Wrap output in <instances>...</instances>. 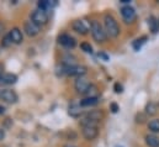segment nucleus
I'll return each mask as SVG.
<instances>
[{"instance_id":"1","label":"nucleus","mask_w":159,"mask_h":147,"mask_svg":"<svg viewBox=\"0 0 159 147\" xmlns=\"http://www.w3.org/2000/svg\"><path fill=\"white\" fill-rule=\"evenodd\" d=\"M104 29L106 35L110 37H117L120 35V26L115 17L110 14H106L104 16Z\"/></svg>"},{"instance_id":"2","label":"nucleus","mask_w":159,"mask_h":147,"mask_svg":"<svg viewBox=\"0 0 159 147\" xmlns=\"http://www.w3.org/2000/svg\"><path fill=\"white\" fill-rule=\"evenodd\" d=\"M90 31H91V35H93V38L98 42V43H102L106 41L107 38V35L105 32V29L101 26V24L96 20H93L90 22Z\"/></svg>"},{"instance_id":"3","label":"nucleus","mask_w":159,"mask_h":147,"mask_svg":"<svg viewBox=\"0 0 159 147\" xmlns=\"http://www.w3.org/2000/svg\"><path fill=\"white\" fill-rule=\"evenodd\" d=\"M121 15H122V19L126 24H132L136 20V11L129 5H126V6L121 7Z\"/></svg>"},{"instance_id":"4","label":"nucleus","mask_w":159,"mask_h":147,"mask_svg":"<svg viewBox=\"0 0 159 147\" xmlns=\"http://www.w3.org/2000/svg\"><path fill=\"white\" fill-rule=\"evenodd\" d=\"M63 73L68 74V75H73V77H83L84 74L86 73V68L84 66H63Z\"/></svg>"},{"instance_id":"5","label":"nucleus","mask_w":159,"mask_h":147,"mask_svg":"<svg viewBox=\"0 0 159 147\" xmlns=\"http://www.w3.org/2000/svg\"><path fill=\"white\" fill-rule=\"evenodd\" d=\"M31 21H34L36 25L42 26V25H46L47 21H48V15L46 11H42L40 9L35 10L32 14H31Z\"/></svg>"},{"instance_id":"6","label":"nucleus","mask_w":159,"mask_h":147,"mask_svg":"<svg viewBox=\"0 0 159 147\" xmlns=\"http://www.w3.org/2000/svg\"><path fill=\"white\" fill-rule=\"evenodd\" d=\"M81 127H83V130H81L83 136H84L88 141H93V140H95V139L98 137V135H99V129H98V126L89 125V126H81Z\"/></svg>"},{"instance_id":"7","label":"nucleus","mask_w":159,"mask_h":147,"mask_svg":"<svg viewBox=\"0 0 159 147\" xmlns=\"http://www.w3.org/2000/svg\"><path fill=\"white\" fill-rule=\"evenodd\" d=\"M0 99L6 103L15 104L17 102V94L11 89H0Z\"/></svg>"},{"instance_id":"8","label":"nucleus","mask_w":159,"mask_h":147,"mask_svg":"<svg viewBox=\"0 0 159 147\" xmlns=\"http://www.w3.org/2000/svg\"><path fill=\"white\" fill-rule=\"evenodd\" d=\"M90 83L84 78V77H79V78H77V80H75V83H74V88H75V90L79 93V94H86V92H88V89L90 88Z\"/></svg>"},{"instance_id":"9","label":"nucleus","mask_w":159,"mask_h":147,"mask_svg":"<svg viewBox=\"0 0 159 147\" xmlns=\"http://www.w3.org/2000/svg\"><path fill=\"white\" fill-rule=\"evenodd\" d=\"M24 30H25V32H26L27 36L34 37V36H36V35H39V32H40V26L36 25L34 21L27 20V21H25V24H24Z\"/></svg>"},{"instance_id":"10","label":"nucleus","mask_w":159,"mask_h":147,"mask_svg":"<svg viewBox=\"0 0 159 147\" xmlns=\"http://www.w3.org/2000/svg\"><path fill=\"white\" fill-rule=\"evenodd\" d=\"M58 42H59L62 46L67 47V48H74L75 45H77L75 38L73 36H70V35H68V34H62V35H59V36H58Z\"/></svg>"},{"instance_id":"11","label":"nucleus","mask_w":159,"mask_h":147,"mask_svg":"<svg viewBox=\"0 0 159 147\" xmlns=\"http://www.w3.org/2000/svg\"><path fill=\"white\" fill-rule=\"evenodd\" d=\"M72 27H73V30H74L75 32H78L80 35H86L88 31H89V26L85 25V22H84L83 20H75V21L73 22Z\"/></svg>"},{"instance_id":"12","label":"nucleus","mask_w":159,"mask_h":147,"mask_svg":"<svg viewBox=\"0 0 159 147\" xmlns=\"http://www.w3.org/2000/svg\"><path fill=\"white\" fill-rule=\"evenodd\" d=\"M17 82V77L12 73H2L0 77V85H11Z\"/></svg>"},{"instance_id":"13","label":"nucleus","mask_w":159,"mask_h":147,"mask_svg":"<svg viewBox=\"0 0 159 147\" xmlns=\"http://www.w3.org/2000/svg\"><path fill=\"white\" fill-rule=\"evenodd\" d=\"M39 9L42 10V11H48V10H51L52 7H54V6H57L58 5V2L56 1V0H41L39 1Z\"/></svg>"},{"instance_id":"14","label":"nucleus","mask_w":159,"mask_h":147,"mask_svg":"<svg viewBox=\"0 0 159 147\" xmlns=\"http://www.w3.org/2000/svg\"><path fill=\"white\" fill-rule=\"evenodd\" d=\"M9 35H10V37H11L12 43H16V45H20V43L22 42V40H24V36H22L21 30L17 29V27H14V29L10 31Z\"/></svg>"},{"instance_id":"15","label":"nucleus","mask_w":159,"mask_h":147,"mask_svg":"<svg viewBox=\"0 0 159 147\" xmlns=\"http://www.w3.org/2000/svg\"><path fill=\"white\" fill-rule=\"evenodd\" d=\"M68 114H69L72 117H79L80 115L83 114L80 104H74V103L70 104L69 108H68Z\"/></svg>"},{"instance_id":"16","label":"nucleus","mask_w":159,"mask_h":147,"mask_svg":"<svg viewBox=\"0 0 159 147\" xmlns=\"http://www.w3.org/2000/svg\"><path fill=\"white\" fill-rule=\"evenodd\" d=\"M146 144L149 147H159V137L156 135H147Z\"/></svg>"},{"instance_id":"17","label":"nucleus","mask_w":159,"mask_h":147,"mask_svg":"<svg viewBox=\"0 0 159 147\" xmlns=\"http://www.w3.org/2000/svg\"><path fill=\"white\" fill-rule=\"evenodd\" d=\"M99 103V98L96 97V98H85V99H83L81 102H80V107H94V105H96Z\"/></svg>"},{"instance_id":"18","label":"nucleus","mask_w":159,"mask_h":147,"mask_svg":"<svg viewBox=\"0 0 159 147\" xmlns=\"http://www.w3.org/2000/svg\"><path fill=\"white\" fill-rule=\"evenodd\" d=\"M148 25H149L151 31H152L153 34L158 32V29H159L158 20H156V17H154V16H151V17L148 19Z\"/></svg>"},{"instance_id":"19","label":"nucleus","mask_w":159,"mask_h":147,"mask_svg":"<svg viewBox=\"0 0 159 147\" xmlns=\"http://www.w3.org/2000/svg\"><path fill=\"white\" fill-rule=\"evenodd\" d=\"M157 105L154 104V103H148L147 104V107H146V115H154V114H157Z\"/></svg>"},{"instance_id":"20","label":"nucleus","mask_w":159,"mask_h":147,"mask_svg":"<svg viewBox=\"0 0 159 147\" xmlns=\"http://www.w3.org/2000/svg\"><path fill=\"white\" fill-rule=\"evenodd\" d=\"M148 129H149L152 132H159V119L151 120L149 124H148Z\"/></svg>"},{"instance_id":"21","label":"nucleus","mask_w":159,"mask_h":147,"mask_svg":"<svg viewBox=\"0 0 159 147\" xmlns=\"http://www.w3.org/2000/svg\"><path fill=\"white\" fill-rule=\"evenodd\" d=\"M146 41H147V37L146 36L141 37V38H137V40L133 42V48H134L136 51H139L141 47L143 46V43H146Z\"/></svg>"},{"instance_id":"22","label":"nucleus","mask_w":159,"mask_h":147,"mask_svg":"<svg viewBox=\"0 0 159 147\" xmlns=\"http://www.w3.org/2000/svg\"><path fill=\"white\" fill-rule=\"evenodd\" d=\"M85 95H88V98H96V97H98V88L91 84Z\"/></svg>"},{"instance_id":"23","label":"nucleus","mask_w":159,"mask_h":147,"mask_svg":"<svg viewBox=\"0 0 159 147\" xmlns=\"http://www.w3.org/2000/svg\"><path fill=\"white\" fill-rule=\"evenodd\" d=\"M80 48H81L84 52H86V53H91V52H93V47H91V45L88 43V42H83V43L80 45Z\"/></svg>"},{"instance_id":"24","label":"nucleus","mask_w":159,"mask_h":147,"mask_svg":"<svg viewBox=\"0 0 159 147\" xmlns=\"http://www.w3.org/2000/svg\"><path fill=\"white\" fill-rule=\"evenodd\" d=\"M11 37H10V35H6V36H4V38H2V41H1V45L4 46V47H9L10 45H11Z\"/></svg>"},{"instance_id":"25","label":"nucleus","mask_w":159,"mask_h":147,"mask_svg":"<svg viewBox=\"0 0 159 147\" xmlns=\"http://www.w3.org/2000/svg\"><path fill=\"white\" fill-rule=\"evenodd\" d=\"M114 89H115V93H117V94H120V93H122V92H123V87H122L120 83H115Z\"/></svg>"},{"instance_id":"26","label":"nucleus","mask_w":159,"mask_h":147,"mask_svg":"<svg viewBox=\"0 0 159 147\" xmlns=\"http://www.w3.org/2000/svg\"><path fill=\"white\" fill-rule=\"evenodd\" d=\"M110 110L112 111L114 114H116V112H117V111L120 110L119 105H117L116 103H111V104H110Z\"/></svg>"},{"instance_id":"27","label":"nucleus","mask_w":159,"mask_h":147,"mask_svg":"<svg viewBox=\"0 0 159 147\" xmlns=\"http://www.w3.org/2000/svg\"><path fill=\"white\" fill-rule=\"evenodd\" d=\"M136 119H137V120H136L137 122L142 124V122H144V120H146V115H144V114H138Z\"/></svg>"},{"instance_id":"28","label":"nucleus","mask_w":159,"mask_h":147,"mask_svg":"<svg viewBox=\"0 0 159 147\" xmlns=\"http://www.w3.org/2000/svg\"><path fill=\"white\" fill-rule=\"evenodd\" d=\"M99 57H101L104 61H107V59H109V57H107L105 53H102V52H100V53H99Z\"/></svg>"},{"instance_id":"29","label":"nucleus","mask_w":159,"mask_h":147,"mask_svg":"<svg viewBox=\"0 0 159 147\" xmlns=\"http://www.w3.org/2000/svg\"><path fill=\"white\" fill-rule=\"evenodd\" d=\"M5 139V131L2 129H0V141H2Z\"/></svg>"},{"instance_id":"30","label":"nucleus","mask_w":159,"mask_h":147,"mask_svg":"<svg viewBox=\"0 0 159 147\" xmlns=\"http://www.w3.org/2000/svg\"><path fill=\"white\" fill-rule=\"evenodd\" d=\"M4 34V24H1L0 22V36Z\"/></svg>"},{"instance_id":"31","label":"nucleus","mask_w":159,"mask_h":147,"mask_svg":"<svg viewBox=\"0 0 159 147\" xmlns=\"http://www.w3.org/2000/svg\"><path fill=\"white\" fill-rule=\"evenodd\" d=\"M4 111H5V109H4V108L0 105V115H2V114H4Z\"/></svg>"},{"instance_id":"32","label":"nucleus","mask_w":159,"mask_h":147,"mask_svg":"<svg viewBox=\"0 0 159 147\" xmlns=\"http://www.w3.org/2000/svg\"><path fill=\"white\" fill-rule=\"evenodd\" d=\"M63 147H77V146H74V145H70V144H67V145H64Z\"/></svg>"},{"instance_id":"33","label":"nucleus","mask_w":159,"mask_h":147,"mask_svg":"<svg viewBox=\"0 0 159 147\" xmlns=\"http://www.w3.org/2000/svg\"><path fill=\"white\" fill-rule=\"evenodd\" d=\"M121 2H123V4H128L129 0H121Z\"/></svg>"},{"instance_id":"34","label":"nucleus","mask_w":159,"mask_h":147,"mask_svg":"<svg viewBox=\"0 0 159 147\" xmlns=\"http://www.w3.org/2000/svg\"><path fill=\"white\" fill-rule=\"evenodd\" d=\"M1 74H2V67L0 66V77H1Z\"/></svg>"},{"instance_id":"35","label":"nucleus","mask_w":159,"mask_h":147,"mask_svg":"<svg viewBox=\"0 0 159 147\" xmlns=\"http://www.w3.org/2000/svg\"><path fill=\"white\" fill-rule=\"evenodd\" d=\"M158 25H159V19H158Z\"/></svg>"},{"instance_id":"36","label":"nucleus","mask_w":159,"mask_h":147,"mask_svg":"<svg viewBox=\"0 0 159 147\" xmlns=\"http://www.w3.org/2000/svg\"><path fill=\"white\" fill-rule=\"evenodd\" d=\"M116 147H122V146H116Z\"/></svg>"}]
</instances>
